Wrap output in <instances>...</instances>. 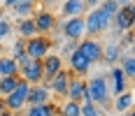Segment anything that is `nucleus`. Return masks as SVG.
I'll return each instance as SVG.
<instances>
[{"mask_svg":"<svg viewBox=\"0 0 135 116\" xmlns=\"http://www.w3.org/2000/svg\"><path fill=\"white\" fill-rule=\"evenodd\" d=\"M12 23H9V21H7V19H2V21H0V42H5V39L9 37V35H12Z\"/></svg>","mask_w":135,"mask_h":116,"instance_id":"nucleus-27","label":"nucleus"},{"mask_svg":"<svg viewBox=\"0 0 135 116\" xmlns=\"http://www.w3.org/2000/svg\"><path fill=\"white\" fill-rule=\"evenodd\" d=\"M95 116H103V114H100V112H98V114H95Z\"/></svg>","mask_w":135,"mask_h":116,"instance_id":"nucleus-36","label":"nucleus"},{"mask_svg":"<svg viewBox=\"0 0 135 116\" xmlns=\"http://www.w3.org/2000/svg\"><path fill=\"white\" fill-rule=\"evenodd\" d=\"M135 23V12H133V5H123L117 9V14L112 16V26L117 28L119 33H126V30H131Z\"/></svg>","mask_w":135,"mask_h":116,"instance_id":"nucleus-9","label":"nucleus"},{"mask_svg":"<svg viewBox=\"0 0 135 116\" xmlns=\"http://www.w3.org/2000/svg\"><path fill=\"white\" fill-rule=\"evenodd\" d=\"M103 0H84V5H86V9H93V7H98Z\"/></svg>","mask_w":135,"mask_h":116,"instance_id":"nucleus-28","label":"nucleus"},{"mask_svg":"<svg viewBox=\"0 0 135 116\" xmlns=\"http://www.w3.org/2000/svg\"><path fill=\"white\" fill-rule=\"evenodd\" d=\"M56 116H81V104L75 100H68L61 107H56Z\"/></svg>","mask_w":135,"mask_h":116,"instance_id":"nucleus-23","label":"nucleus"},{"mask_svg":"<svg viewBox=\"0 0 135 116\" xmlns=\"http://www.w3.org/2000/svg\"><path fill=\"white\" fill-rule=\"evenodd\" d=\"M33 21H35V28H37V35H49L56 28V16L51 14V9H47V7L35 9V12H33Z\"/></svg>","mask_w":135,"mask_h":116,"instance_id":"nucleus-8","label":"nucleus"},{"mask_svg":"<svg viewBox=\"0 0 135 116\" xmlns=\"http://www.w3.org/2000/svg\"><path fill=\"white\" fill-rule=\"evenodd\" d=\"M105 81H107V90H109V98L112 95H119L123 90H128V79L123 74V70L119 65H112L109 72L105 74Z\"/></svg>","mask_w":135,"mask_h":116,"instance_id":"nucleus-5","label":"nucleus"},{"mask_svg":"<svg viewBox=\"0 0 135 116\" xmlns=\"http://www.w3.org/2000/svg\"><path fill=\"white\" fill-rule=\"evenodd\" d=\"M5 109H7V104H5V98H2V95H0V114H2V112H5Z\"/></svg>","mask_w":135,"mask_h":116,"instance_id":"nucleus-32","label":"nucleus"},{"mask_svg":"<svg viewBox=\"0 0 135 116\" xmlns=\"http://www.w3.org/2000/svg\"><path fill=\"white\" fill-rule=\"evenodd\" d=\"M61 2H63V0H61Z\"/></svg>","mask_w":135,"mask_h":116,"instance_id":"nucleus-38","label":"nucleus"},{"mask_svg":"<svg viewBox=\"0 0 135 116\" xmlns=\"http://www.w3.org/2000/svg\"><path fill=\"white\" fill-rule=\"evenodd\" d=\"M0 2H2V0H0Z\"/></svg>","mask_w":135,"mask_h":116,"instance_id":"nucleus-37","label":"nucleus"},{"mask_svg":"<svg viewBox=\"0 0 135 116\" xmlns=\"http://www.w3.org/2000/svg\"><path fill=\"white\" fill-rule=\"evenodd\" d=\"M128 109H133V93H131V88L119 93V95H114V112L117 114H123Z\"/></svg>","mask_w":135,"mask_h":116,"instance_id":"nucleus-20","label":"nucleus"},{"mask_svg":"<svg viewBox=\"0 0 135 116\" xmlns=\"http://www.w3.org/2000/svg\"><path fill=\"white\" fill-rule=\"evenodd\" d=\"M112 16H114V14H109L103 5L93 7L91 12L84 16L86 35H89V37H95V35H100V33H107L109 28H112Z\"/></svg>","mask_w":135,"mask_h":116,"instance_id":"nucleus-1","label":"nucleus"},{"mask_svg":"<svg viewBox=\"0 0 135 116\" xmlns=\"http://www.w3.org/2000/svg\"><path fill=\"white\" fill-rule=\"evenodd\" d=\"M117 65L123 70L126 79H128V81H133V77H135V58H133V51H131V49L119 56V63H117Z\"/></svg>","mask_w":135,"mask_h":116,"instance_id":"nucleus-19","label":"nucleus"},{"mask_svg":"<svg viewBox=\"0 0 135 116\" xmlns=\"http://www.w3.org/2000/svg\"><path fill=\"white\" fill-rule=\"evenodd\" d=\"M121 39H119V42H117V39L112 37L107 42V44H105V47H103V63H107L109 67H112V65H117L119 63V56H121Z\"/></svg>","mask_w":135,"mask_h":116,"instance_id":"nucleus-16","label":"nucleus"},{"mask_svg":"<svg viewBox=\"0 0 135 116\" xmlns=\"http://www.w3.org/2000/svg\"><path fill=\"white\" fill-rule=\"evenodd\" d=\"M68 60H70V70H72V74H77V77H84V74L91 72V63L84 58V53H81L77 47L68 53Z\"/></svg>","mask_w":135,"mask_h":116,"instance_id":"nucleus-11","label":"nucleus"},{"mask_svg":"<svg viewBox=\"0 0 135 116\" xmlns=\"http://www.w3.org/2000/svg\"><path fill=\"white\" fill-rule=\"evenodd\" d=\"M35 7H37V0H16L12 12H14L16 19H26V16H33Z\"/></svg>","mask_w":135,"mask_h":116,"instance_id":"nucleus-18","label":"nucleus"},{"mask_svg":"<svg viewBox=\"0 0 135 116\" xmlns=\"http://www.w3.org/2000/svg\"><path fill=\"white\" fill-rule=\"evenodd\" d=\"M123 44H128V47L133 44V33H131V30H126V37H123Z\"/></svg>","mask_w":135,"mask_h":116,"instance_id":"nucleus-29","label":"nucleus"},{"mask_svg":"<svg viewBox=\"0 0 135 116\" xmlns=\"http://www.w3.org/2000/svg\"><path fill=\"white\" fill-rule=\"evenodd\" d=\"M0 116H19V112H12V109H5Z\"/></svg>","mask_w":135,"mask_h":116,"instance_id":"nucleus-31","label":"nucleus"},{"mask_svg":"<svg viewBox=\"0 0 135 116\" xmlns=\"http://www.w3.org/2000/svg\"><path fill=\"white\" fill-rule=\"evenodd\" d=\"M54 116H56V114H54Z\"/></svg>","mask_w":135,"mask_h":116,"instance_id":"nucleus-39","label":"nucleus"},{"mask_svg":"<svg viewBox=\"0 0 135 116\" xmlns=\"http://www.w3.org/2000/svg\"><path fill=\"white\" fill-rule=\"evenodd\" d=\"M123 116H135V114H133V109H128V112H123Z\"/></svg>","mask_w":135,"mask_h":116,"instance_id":"nucleus-34","label":"nucleus"},{"mask_svg":"<svg viewBox=\"0 0 135 116\" xmlns=\"http://www.w3.org/2000/svg\"><path fill=\"white\" fill-rule=\"evenodd\" d=\"M49 98H51V90L47 88V84H33L30 90H28L26 104H44L49 102Z\"/></svg>","mask_w":135,"mask_h":116,"instance_id":"nucleus-15","label":"nucleus"},{"mask_svg":"<svg viewBox=\"0 0 135 116\" xmlns=\"http://www.w3.org/2000/svg\"><path fill=\"white\" fill-rule=\"evenodd\" d=\"M42 70H44L42 84H47L56 72H61V70H63V58H61L58 53H47V56L42 58Z\"/></svg>","mask_w":135,"mask_h":116,"instance_id":"nucleus-12","label":"nucleus"},{"mask_svg":"<svg viewBox=\"0 0 135 116\" xmlns=\"http://www.w3.org/2000/svg\"><path fill=\"white\" fill-rule=\"evenodd\" d=\"M70 74L72 72H65V70H61V72H56L54 77L47 81V88L51 90L54 95H58V98H63L68 90V84H70Z\"/></svg>","mask_w":135,"mask_h":116,"instance_id":"nucleus-13","label":"nucleus"},{"mask_svg":"<svg viewBox=\"0 0 135 116\" xmlns=\"http://www.w3.org/2000/svg\"><path fill=\"white\" fill-rule=\"evenodd\" d=\"M16 33H19V37H21V39H28V37H33V35H37V28H35L33 16L19 19V23H16Z\"/></svg>","mask_w":135,"mask_h":116,"instance_id":"nucleus-21","label":"nucleus"},{"mask_svg":"<svg viewBox=\"0 0 135 116\" xmlns=\"http://www.w3.org/2000/svg\"><path fill=\"white\" fill-rule=\"evenodd\" d=\"M28 90H30V84H28L26 79L19 77V84H16V88H14L9 95H5V104H7V109H12V112H21V109L26 107Z\"/></svg>","mask_w":135,"mask_h":116,"instance_id":"nucleus-3","label":"nucleus"},{"mask_svg":"<svg viewBox=\"0 0 135 116\" xmlns=\"http://www.w3.org/2000/svg\"><path fill=\"white\" fill-rule=\"evenodd\" d=\"M2 19H5V16H2V12H0V21H2Z\"/></svg>","mask_w":135,"mask_h":116,"instance_id":"nucleus-35","label":"nucleus"},{"mask_svg":"<svg viewBox=\"0 0 135 116\" xmlns=\"http://www.w3.org/2000/svg\"><path fill=\"white\" fill-rule=\"evenodd\" d=\"M61 12L65 16H84L86 5H84V0H63L61 2Z\"/></svg>","mask_w":135,"mask_h":116,"instance_id":"nucleus-17","label":"nucleus"},{"mask_svg":"<svg viewBox=\"0 0 135 116\" xmlns=\"http://www.w3.org/2000/svg\"><path fill=\"white\" fill-rule=\"evenodd\" d=\"M86 95V81L77 74H70V84H68V90H65V98L68 100H75V102H81Z\"/></svg>","mask_w":135,"mask_h":116,"instance_id":"nucleus-14","label":"nucleus"},{"mask_svg":"<svg viewBox=\"0 0 135 116\" xmlns=\"http://www.w3.org/2000/svg\"><path fill=\"white\" fill-rule=\"evenodd\" d=\"M61 28H63V35H65V39H75V42H79V39L86 35L84 16H68L65 21L61 23Z\"/></svg>","mask_w":135,"mask_h":116,"instance_id":"nucleus-7","label":"nucleus"},{"mask_svg":"<svg viewBox=\"0 0 135 116\" xmlns=\"http://www.w3.org/2000/svg\"><path fill=\"white\" fill-rule=\"evenodd\" d=\"M19 77L26 79L30 86H33V84H42V77H44L42 60H35V58H30V63H28L26 67H21V70H19Z\"/></svg>","mask_w":135,"mask_h":116,"instance_id":"nucleus-10","label":"nucleus"},{"mask_svg":"<svg viewBox=\"0 0 135 116\" xmlns=\"http://www.w3.org/2000/svg\"><path fill=\"white\" fill-rule=\"evenodd\" d=\"M119 2V7H123V5H133V0H117Z\"/></svg>","mask_w":135,"mask_h":116,"instance_id":"nucleus-33","label":"nucleus"},{"mask_svg":"<svg viewBox=\"0 0 135 116\" xmlns=\"http://www.w3.org/2000/svg\"><path fill=\"white\" fill-rule=\"evenodd\" d=\"M77 49L84 53V58H86L91 65H95V63H100V60H103V44H100L95 37L84 35V37L77 42Z\"/></svg>","mask_w":135,"mask_h":116,"instance_id":"nucleus-4","label":"nucleus"},{"mask_svg":"<svg viewBox=\"0 0 135 116\" xmlns=\"http://www.w3.org/2000/svg\"><path fill=\"white\" fill-rule=\"evenodd\" d=\"M23 53H26V39H16V42H14L12 44V53H9V56H12L14 60H16V58H21V56H23Z\"/></svg>","mask_w":135,"mask_h":116,"instance_id":"nucleus-25","label":"nucleus"},{"mask_svg":"<svg viewBox=\"0 0 135 116\" xmlns=\"http://www.w3.org/2000/svg\"><path fill=\"white\" fill-rule=\"evenodd\" d=\"M89 102H93L98 109L100 107H107L109 104V90H107V81H105V74L100 77H91L86 81V95H84Z\"/></svg>","mask_w":135,"mask_h":116,"instance_id":"nucleus-2","label":"nucleus"},{"mask_svg":"<svg viewBox=\"0 0 135 116\" xmlns=\"http://www.w3.org/2000/svg\"><path fill=\"white\" fill-rule=\"evenodd\" d=\"M0 5H5V7H7V9H12L14 5H16V0H2V2H0Z\"/></svg>","mask_w":135,"mask_h":116,"instance_id":"nucleus-30","label":"nucleus"},{"mask_svg":"<svg viewBox=\"0 0 135 116\" xmlns=\"http://www.w3.org/2000/svg\"><path fill=\"white\" fill-rule=\"evenodd\" d=\"M56 107H58V104H51V102H44V104H28L26 116H54V114H56Z\"/></svg>","mask_w":135,"mask_h":116,"instance_id":"nucleus-22","label":"nucleus"},{"mask_svg":"<svg viewBox=\"0 0 135 116\" xmlns=\"http://www.w3.org/2000/svg\"><path fill=\"white\" fill-rule=\"evenodd\" d=\"M49 49H51V39L47 35H33L26 39V53L35 60H42L49 53Z\"/></svg>","mask_w":135,"mask_h":116,"instance_id":"nucleus-6","label":"nucleus"},{"mask_svg":"<svg viewBox=\"0 0 135 116\" xmlns=\"http://www.w3.org/2000/svg\"><path fill=\"white\" fill-rule=\"evenodd\" d=\"M19 84V74H7V77H0V95H9Z\"/></svg>","mask_w":135,"mask_h":116,"instance_id":"nucleus-24","label":"nucleus"},{"mask_svg":"<svg viewBox=\"0 0 135 116\" xmlns=\"http://www.w3.org/2000/svg\"><path fill=\"white\" fill-rule=\"evenodd\" d=\"M79 104H81V116H95L98 112H100V109H98V107H95L93 102H89L86 98H84V100H81Z\"/></svg>","mask_w":135,"mask_h":116,"instance_id":"nucleus-26","label":"nucleus"}]
</instances>
